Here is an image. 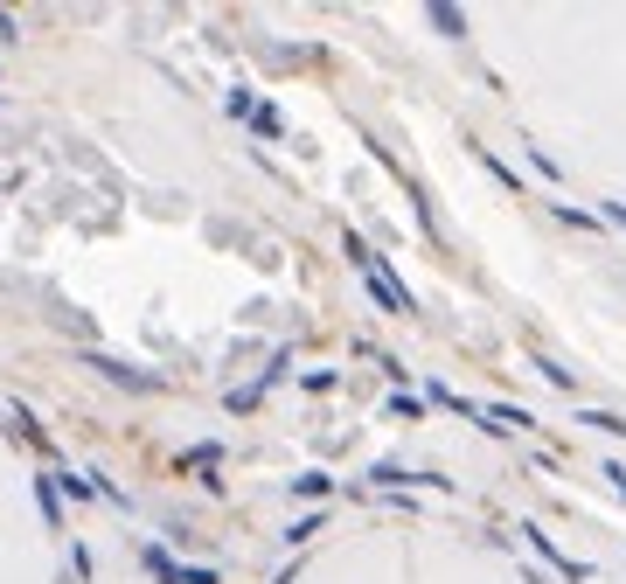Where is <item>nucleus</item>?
Instances as JSON below:
<instances>
[{"label": "nucleus", "instance_id": "1", "mask_svg": "<svg viewBox=\"0 0 626 584\" xmlns=\"http://www.w3.org/2000/svg\"><path fill=\"white\" fill-rule=\"evenodd\" d=\"M348 258L362 265V279H369V292H376V299H383L390 313H411V292H404L397 279H390V272H383V258H376V251H362V244H348Z\"/></svg>", "mask_w": 626, "mask_h": 584}]
</instances>
